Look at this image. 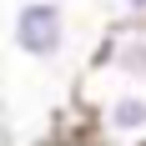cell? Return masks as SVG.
Segmentation results:
<instances>
[{
  "label": "cell",
  "mask_w": 146,
  "mask_h": 146,
  "mask_svg": "<svg viewBox=\"0 0 146 146\" xmlns=\"http://www.w3.org/2000/svg\"><path fill=\"white\" fill-rule=\"evenodd\" d=\"M96 86H146V20L121 15L101 30V40L86 60L81 91H96Z\"/></svg>",
  "instance_id": "1"
},
{
  "label": "cell",
  "mask_w": 146,
  "mask_h": 146,
  "mask_svg": "<svg viewBox=\"0 0 146 146\" xmlns=\"http://www.w3.org/2000/svg\"><path fill=\"white\" fill-rule=\"evenodd\" d=\"M10 45L30 60H56L71 45V20L60 0H20L10 15Z\"/></svg>",
  "instance_id": "2"
},
{
  "label": "cell",
  "mask_w": 146,
  "mask_h": 146,
  "mask_svg": "<svg viewBox=\"0 0 146 146\" xmlns=\"http://www.w3.org/2000/svg\"><path fill=\"white\" fill-rule=\"evenodd\" d=\"M35 146H91V141H86V126H81V136H56V141H35Z\"/></svg>",
  "instance_id": "3"
},
{
  "label": "cell",
  "mask_w": 146,
  "mask_h": 146,
  "mask_svg": "<svg viewBox=\"0 0 146 146\" xmlns=\"http://www.w3.org/2000/svg\"><path fill=\"white\" fill-rule=\"evenodd\" d=\"M121 15H136V20H146V0H121Z\"/></svg>",
  "instance_id": "4"
},
{
  "label": "cell",
  "mask_w": 146,
  "mask_h": 146,
  "mask_svg": "<svg viewBox=\"0 0 146 146\" xmlns=\"http://www.w3.org/2000/svg\"><path fill=\"white\" fill-rule=\"evenodd\" d=\"M60 5H71V0H60Z\"/></svg>",
  "instance_id": "5"
}]
</instances>
